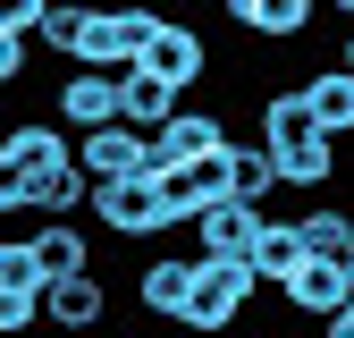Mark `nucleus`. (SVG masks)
<instances>
[{"label":"nucleus","mask_w":354,"mask_h":338,"mask_svg":"<svg viewBox=\"0 0 354 338\" xmlns=\"http://www.w3.org/2000/svg\"><path fill=\"white\" fill-rule=\"evenodd\" d=\"M253 118H261V144L279 152V169H287V186H295V195H321V186L337 178V136L313 118L304 84H270V94L253 102Z\"/></svg>","instance_id":"1"},{"label":"nucleus","mask_w":354,"mask_h":338,"mask_svg":"<svg viewBox=\"0 0 354 338\" xmlns=\"http://www.w3.org/2000/svg\"><path fill=\"white\" fill-rule=\"evenodd\" d=\"M253 271L245 263H203V279H194V305H186V330L194 338H228L236 321H245V305H253Z\"/></svg>","instance_id":"2"},{"label":"nucleus","mask_w":354,"mask_h":338,"mask_svg":"<svg viewBox=\"0 0 354 338\" xmlns=\"http://www.w3.org/2000/svg\"><path fill=\"white\" fill-rule=\"evenodd\" d=\"M76 161V136H68V127L59 118H17L9 127V136H0V178H51V169H68Z\"/></svg>","instance_id":"3"},{"label":"nucleus","mask_w":354,"mask_h":338,"mask_svg":"<svg viewBox=\"0 0 354 338\" xmlns=\"http://www.w3.org/2000/svg\"><path fill=\"white\" fill-rule=\"evenodd\" d=\"M51 118L68 127V136H102V127H127L118 118V76H93V68H68L59 76V94H51Z\"/></svg>","instance_id":"4"},{"label":"nucleus","mask_w":354,"mask_h":338,"mask_svg":"<svg viewBox=\"0 0 354 338\" xmlns=\"http://www.w3.org/2000/svg\"><path fill=\"white\" fill-rule=\"evenodd\" d=\"M93 220L110 229V237H169V203H160V186H144V178H118V186H102L93 195Z\"/></svg>","instance_id":"5"},{"label":"nucleus","mask_w":354,"mask_h":338,"mask_svg":"<svg viewBox=\"0 0 354 338\" xmlns=\"http://www.w3.org/2000/svg\"><path fill=\"white\" fill-rule=\"evenodd\" d=\"M279 305H287L295 321H321V330H329V321L354 305V271H346V263H304V271L279 287Z\"/></svg>","instance_id":"6"},{"label":"nucleus","mask_w":354,"mask_h":338,"mask_svg":"<svg viewBox=\"0 0 354 338\" xmlns=\"http://www.w3.org/2000/svg\"><path fill=\"white\" fill-rule=\"evenodd\" d=\"M194 279H203V254H152V263L136 271V305H152L160 321H177V330H186Z\"/></svg>","instance_id":"7"},{"label":"nucleus","mask_w":354,"mask_h":338,"mask_svg":"<svg viewBox=\"0 0 354 338\" xmlns=\"http://www.w3.org/2000/svg\"><path fill=\"white\" fill-rule=\"evenodd\" d=\"M160 152H169L177 169H194V161H228V152H236V136H228V110H211V102H186V110L169 118Z\"/></svg>","instance_id":"8"},{"label":"nucleus","mask_w":354,"mask_h":338,"mask_svg":"<svg viewBox=\"0 0 354 338\" xmlns=\"http://www.w3.org/2000/svg\"><path fill=\"white\" fill-rule=\"evenodd\" d=\"M144 76H160L169 94H186V84L211 76V42H203L194 26H177V17H169V26L152 34V51H144Z\"/></svg>","instance_id":"9"},{"label":"nucleus","mask_w":354,"mask_h":338,"mask_svg":"<svg viewBox=\"0 0 354 338\" xmlns=\"http://www.w3.org/2000/svg\"><path fill=\"white\" fill-rule=\"evenodd\" d=\"M261 220H270V211H253V203H211L203 211V263H245L253 271V237H261Z\"/></svg>","instance_id":"10"},{"label":"nucleus","mask_w":354,"mask_h":338,"mask_svg":"<svg viewBox=\"0 0 354 338\" xmlns=\"http://www.w3.org/2000/svg\"><path fill=\"white\" fill-rule=\"evenodd\" d=\"M102 313H110L102 271H93V279H59L51 296H42V321H51V338H84V330H102Z\"/></svg>","instance_id":"11"},{"label":"nucleus","mask_w":354,"mask_h":338,"mask_svg":"<svg viewBox=\"0 0 354 338\" xmlns=\"http://www.w3.org/2000/svg\"><path fill=\"white\" fill-rule=\"evenodd\" d=\"M177 110H186V102H177V94H169L160 76H144V68H127V76H118V118L136 127V136H152V144H160Z\"/></svg>","instance_id":"12"},{"label":"nucleus","mask_w":354,"mask_h":338,"mask_svg":"<svg viewBox=\"0 0 354 338\" xmlns=\"http://www.w3.org/2000/svg\"><path fill=\"white\" fill-rule=\"evenodd\" d=\"M313 0H228V26H245V34H261V42H304L313 34Z\"/></svg>","instance_id":"13"},{"label":"nucleus","mask_w":354,"mask_h":338,"mask_svg":"<svg viewBox=\"0 0 354 338\" xmlns=\"http://www.w3.org/2000/svg\"><path fill=\"white\" fill-rule=\"evenodd\" d=\"M34 263H42V279H93V237H76V220H42L34 229Z\"/></svg>","instance_id":"14"},{"label":"nucleus","mask_w":354,"mask_h":338,"mask_svg":"<svg viewBox=\"0 0 354 338\" xmlns=\"http://www.w3.org/2000/svg\"><path fill=\"white\" fill-rule=\"evenodd\" d=\"M270 186H287V169H279V152L270 144H236L228 152V203H253V211H270Z\"/></svg>","instance_id":"15"},{"label":"nucleus","mask_w":354,"mask_h":338,"mask_svg":"<svg viewBox=\"0 0 354 338\" xmlns=\"http://www.w3.org/2000/svg\"><path fill=\"white\" fill-rule=\"evenodd\" d=\"M313 254H304V237H295V220H261V237H253V279L261 287H287Z\"/></svg>","instance_id":"16"},{"label":"nucleus","mask_w":354,"mask_h":338,"mask_svg":"<svg viewBox=\"0 0 354 338\" xmlns=\"http://www.w3.org/2000/svg\"><path fill=\"white\" fill-rule=\"evenodd\" d=\"M93 169L84 161H68V169H51V178H34V211L42 220H76V211H93Z\"/></svg>","instance_id":"17"},{"label":"nucleus","mask_w":354,"mask_h":338,"mask_svg":"<svg viewBox=\"0 0 354 338\" xmlns=\"http://www.w3.org/2000/svg\"><path fill=\"white\" fill-rule=\"evenodd\" d=\"M295 237H304V254H313V263H346V271H354V211L313 203V211L295 220Z\"/></svg>","instance_id":"18"},{"label":"nucleus","mask_w":354,"mask_h":338,"mask_svg":"<svg viewBox=\"0 0 354 338\" xmlns=\"http://www.w3.org/2000/svg\"><path fill=\"white\" fill-rule=\"evenodd\" d=\"M304 102H313V118L329 127L337 144L354 136V76L346 68H313V76H304Z\"/></svg>","instance_id":"19"},{"label":"nucleus","mask_w":354,"mask_h":338,"mask_svg":"<svg viewBox=\"0 0 354 338\" xmlns=\"http://www.w3.org/2000/svg\"><path fill=\"white\" fill-rule=\"evenodd\" d=\"M76 34H84V9H76V0H59V9H51V34H42V42L68 60V51H76Z\"/></svg>","instance_id":"20"},{"label":"nucleus","mask_w":354,"mask_h":338,"mask_svg":"<svg viewBox=\"0 0 354 338\" xmlns=\"http://www.w3.org/2000/svg\"><path fill=\"white\" fill-rule=\"evenodd\" d=\"M26 60H34V42H0V84H26Z\"/></svg>","instance_id":"21"},{"label":"nucleus","mask_w":354,"mask_h":338,"mask_svg":"<svg viewBox=\"0 0 354 338\" xmlns=\"http://www.w3.org/2000/svg\"><path fill=\"white\" fill-rule=\"evenodd\" d=\"M321 338H354V305H346V313H337V321H329Z\"/></svg>","instance_id":"22"},{"label":"nucleus","mask_w":354,"mask_h":338,"mask_svg":"<svg viewBox=\"0 0 354 338\" xmlns=\"http://www.w3.org/2000/svg\"><path fill=\"white\" fill-rule=\"evenodd\" d=\"M337 68H346V76H354V34H346V51H337Z\"/></svg>","instance_id":"23"},{"label":"nucleus","mask_w":354,"mask_h":338,"mask_svg":"<svg viewBox=\"0 0 354 338\" xmlns=\"http://www.w3.org/2000/svg\"><path fill=\"white\" fill-rule=\"evenodd\" d=\"M102 338H152V330H102Z\"/></svg>","instance_id":"24"}]
</instances>
